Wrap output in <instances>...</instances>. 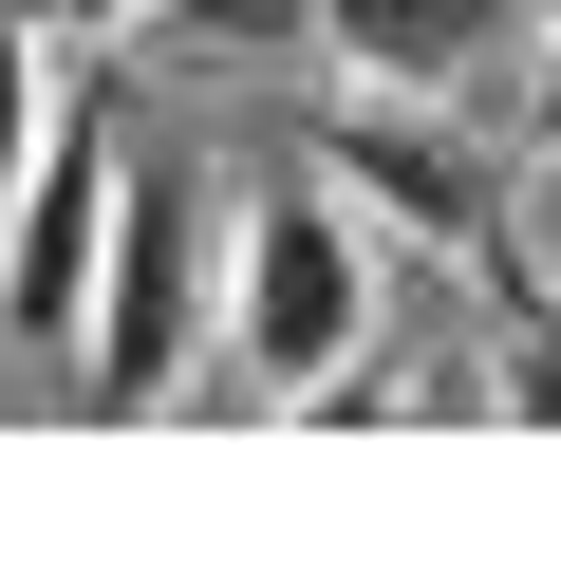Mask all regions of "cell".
Returning <instances> with one entry per match:
<instances>
[{
  "instance_id": "obj_1",
  "label": "cell",
  "mask_w": 561,
  "mask_h": 561,
  "mask_svg": "<svg viewBox=\"0 0 561 561\" xmlns=\"http://www.w3.org/2000/svg\"><path fill=\"white\" fill-rule=\"evenodd\" d=\"M375 337H393V243L319 169H243L206 206V375L243 412H319L337 375H375Z\"/></svg>"
},
{
  "instance_id": "obj_2",
  "label": "cell",
  "mask_w": 561,
  "mask_h": 561,
  "mask_svg": "<svg viewBox=\"0 0 561 561\" xmlns=\"http://www.w3.org/2000/svg\"><path fill=\"white\" fill-rule=\"evenodd\" d=\"M206 169L113 150V225H94V300H76V393L94 412H169L206 375Z\"/></svg>"
},
{
  "instance_id": "obj_3",
  "label": "cell",
  "mask_w": 561,
  "mask_h": 561,
  "mask_svg": "<svg viewBox=\"0 0 561 561\" xmlns=\"http://www.w3.org/2000/svg\"><path fill=\"white\" fill-rule=\"evenodd\" d=\"M300 169H319L375 243H412V262H505V187H524V169H505L449 94H356V76H337V113H319Z\"/></svg>"
},
{
  "instance_id": "obj_4",
  "label": "cell",
  "mask_w": 561,
  "mask_h": 561,
  "mask_svg": "<svg viewBox=\"0 0 561 561\" xmlns=\"http://www.w3.org/2000/svg\"><path fill=\"white\" fill-rule=\"evenodd\" d=\"M94 225H113V113H38L20 187H0V337L38 375H76V300H94Z\"/></svg>"
},
{
  "instance_id": "obj_5",
  "label": "cell",
  "mask_w": 561,
  "mask_h": 561,
  "mask_svg": "<svg viewBox=\"0 0 561 561\" xmlns=\"http://www.w3.org/2000/svg\"><path fill=\"white\" fill-rule=\"evenodd\" d=\"M524 0H300V57H337L356 94H468L505 57Z\"/></svg>"
},
{
  "instance_id": "obj_6",
  "label": "cell",
  "mask_w": 561,
  "mask_h": 561,
  "mask_svg": "<svg viewBox=\"0 0 561 561\" xmlns=\"http://www.w3.org/2000/svg\"><path fill=\"white\" fill-rule=\"evenodd\" d=\"M131 38H169V57H300V0H150Z\"/></svg>"
},
{
  "instance_id": "obj_7",
  "label": "cell",
  "mask_w": 561,
  "mask_h": 561,
  "mask_svg": "<svg viewBox=\"0 0 561 561\" xmlns=\"http://www.w3.org/2000/svg\"><path fill=\"white\" fill-rule=\"evenodd\" d=\"M38 57H57V38L0 0V187H20V150H38V113H57V76H38Z\"/></svg>"
},
{
  "instance_id": "obj_8",
  "label": "cell",
  "mask_w": 561,
  "mask_h": 561,
  "mask_svg": "<svg viewBox=\"0 0 561 561\" xmlns=\"http://www.w3.org/2000/svg\"><path fill=\"white\" fill-rule=\"evenodd\" d=\"M20 20H38V38H76V57H113V38L150 20V0H20Z\"/></svg>"
},
{
  "instance_id": "obj_9",
  "label": "cell",
  "mask_w": 561,
  "mask_h": 561,
  "mask_svg": "<svg viewBox=\"0 0 561 561\" xmlns=\"http://www.w3.org/2000/svg\"><path fill=\"white\" fill-rule=\"evenodd\" d=\"M524 113H542V131H561V20H542V57H524Z\"/></svg>"
}]
</instances>
